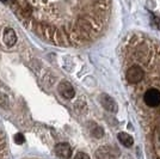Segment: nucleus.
<instances>
[{"mask_svg": "<svg viewBox=\"0 0 160 159\" xmlns=\"http://www.w3.org/2000/svg\"><path fill=\"white\" fill-rule=\"evenodd\" d=\"M0 159H6V142L5 135L0 131Z\"/></svg>", "mask_w": 160, "mask_h": 159, "instance_id": "6e6552de", "label": "nucleus"}, {"mask_svg": "<svg viewBox=\"0 0 160 159\" xmlns=\"http://www.w3.org/2000/svg\"><path fill=\"white\" fill-rule=\"evenodd\" d=\"M117 138L120 140V142L122 145L124 146V147H132L134 144V140L133 138L128 134V133H118V135H117Z\"/></svg>", "mask_w": 160, "mask_h": 159, "instance_id": "0eeeda50", "label": "nucleus"}, {"mask_svg": "<svg viewBox=\"0 0 160 159\" xmlns=\"http://www.w3.org/2000/svg\"><path fill=\"white\" fill-rule=\"evenodd\" d=\"M74 159H91L88 156H87L86 153H84V152H79V153H77V156L74 157Z\"/></svg>", "mask_w": 160, "mask_h": 159, "instance_id": "f8f14e48", "label": "nucleus"}, {"mask_svg": "<svg viewBox=\"0 0 160 159\" xmlns=\"http://www.w3.org/2000/svg\"><path fill=\"white\" fill-rule=\"evenodd\" d=\"M14 142L16 144H23L24 142V136H23V134H20V133H18V134H16L14 135Z\"/></svg>", "mask_w": 160, "mask_h": 159, "instance_id": "9b49d317", "label": "nucleus"}, {"mask_svg": "<svg viewBox=\"0 0 160 159\" xmlns=\"http://www.w3.org/2000/svg\"><path fill=\"white\" fill-rule=\"evenodd\" d=\"M2 41H4V44L7 48H11L13 47V44L17 42V35L14 33L13 29L11 28H7L6 30L4 31V36H2Z\"/></svg>", "mask_w": 160, "mask_h": 159, "instance_id": "423d86ee", "label": "nucleus"}, {"mask_svg": "<svg viewBox=\"0 0 160 159\" xmlns=\"http://www.w3.org/2000/svg\"><path fill=\"white\" fill-rule=\"evenodd\" d=\"M0 1H8V0H0Z\"/></svg>", "mask_w": 160, "mask_h": 159, "instance_id": "ddd939ff", "label": "nucleus"}, {"mask_svg": "<svg viewBox=\"0 0 160 159\" xmlns=\"http://www.w3.org/2000/svg\"><path fill=\"white\" fill-rule=\"evenodd\" d=\"M143 100L148 106L155 108L160 104V91L157 89H149L143 96Z\"/></svg>", "mask_w": 160, "mask_h": 159, "instance_id": "f257e3e1", "label": "nucleus"}, {"mask_svg": "<svg viewBox=\"0 0 160 159\" xmlns=\"http://www.w3.org/2000/svg\"><path fill=\"white\" fill-rule=\"evenodd\" d=\"M100 103L102 105L107 109L108 111L110 113H117L118 111V106H117V103L115 102L112 97H110L107 93H103L100 96Z\"/></svg>", "mask_w": 160, "mask_h": 159, "instance_id": "7ed1b4c3", "label": "nucleus"}, {"mask_svg": "<svg viewBox=\"0 0 160 159\" xmlns=\"http://www.w3.org/2000/svg\"><path fill=\"white\" fill-rule=\"evenodd\" d=\"M59 92L61 93L62 97H65L67 100L73 98L74 95H75V91H74L73 86H72L71 83H68V81H62L60 85H59Z\"/></svg>", "mask_w": 160, "mask_h": 159, "instance_id": "39448f33", "label": "nucleus"}, {"mask_svg": "<svg viewBox=\"0 0 160 159\" xmlns=\"http://www.w3.org/2000/svg\"><path fill=\"white\" fill-rule=\"evenodd\" d=\"M145 73L140 66H132L127 71V80L130 84H138L143 79Z\"/></svg>", "mask_w": 160, "mask_h": 159, "instance_id": "f03ea898", "label": "nucleus"}, {"mask_svg": "<svg viewBox=\"0 0 160 159\" xmlns=\"http://www.w3.org/2000/svg\"><path fill=\"white\" fill-rule=\"evenodd\" d=\"M96 157H97V159H110V151L107 150L105 147L99 148L96 152Z\"/></svg>", "mask_w": 160, "mask_h": 159, "instance_id": "1a4fd4ad", "label": "nucleus"}, {"mask_svg": "<svg viewBox=\"0 0 160 159\" xmlns=\"http://www.w3.org/2000/svg\"><path fill=\"white\" fill-rule=\"evenodd\" d=\"M55 152L58 154V157L62 159H69L72 156V148L71 146L66 144V142H61L55 147Z\"/></svg>", "mask_w": 160, "mask_h": 159, "instance_id": "20e7f679", "label": "nucleus"}, {"mask_svg": "<svg viewBox=\"0 0 160 159\" xmlns=\"http://www.w3.org/2000/svg\"><path fill=\"white\" fill-rule=\"evenodd\" d=\"M103 134H104L103 129L98 126H96V128L92 131V135H93L94 138H102V136H103Z\"/></svg>", "mask_w": 160, "mask_h": 159, "instance_id": "9d476101", "label": "nucleus"}]
</instances>
